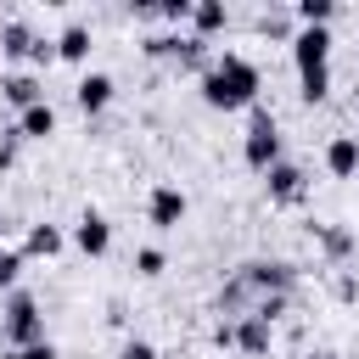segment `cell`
Instances as JSON below:
<instances>
[{
    "label": "cell",
    "instance_id": "8fae6325",
    "mask_svg": "<svg viewBox=\"0 0 359 359\" xmlns=\"http://www.w3.org/2000/svg\"><path fill=\"white\" fill-rule=\"evenodd\" d=\"M0 101L22 112V107H34V101H45V84H39L34 73H6V79H0Z\"/></svg>",
    "mask_w": 359,
    "mask_h": 359
},
{
    "label": "cell",
    "instance_id": "52a82bcc",
    "mask_svg": "<svg viewBox=\"0 0 359 359\" xmlns=\"http://www.w3.org/2000/svg\"><path fill=\"white\" fill-rule=\"evenodd\" d=\"M73 241H79V252H84V258H101V252L112 247V224H107L95 208H84V213H79V224H73Z\"/></svg>",
    "mask_w": 359,
    "mask_h": 359
},
{
    "label": "cell",
    "instance_id": "83f0119b",
    "mask_svg": "<svg viewBox=\"0 0 359 359\" xmlns=\"http://www.w3.org/2000/svg\"><path fill=\"white\" fill-rule=\"evenodd\" d=\"M0 247H6V224H0Z\"/></svg>",
    "mask_w": 359,
    "mask_h": 359
},
{
    "label": "cell",
    "instance_id": "3957f363",
    "mask_svg": "<svg viewBox=\"0 0 359 359\" xmlns=\"http://www.w3.org/2000/svg\"><path fill=\"white\" fill-rule=\"evenodd\" d=\"M292 62H297V79L331 73V28H297L292 34Z\"/></svg>",
    "mask_w": 359,
    "mask_h": 359
},
{
    "label": "cell",
    "instance_id": "7402d4cb",
    "mask_svg": "<svg viewBox=\"0 0 359 359\" xmlns=\"http://www.w3.org/2000/svg\"><path fill=\"white\" fill-rule=\"evenodd\" d=\"M0 359H56V348L50 342H34V348H6Z\"/></svg>",
    "mask_w": 359,
    "mask_h": 359
},
{
    "label": "cell",
    "instance_id": "8992f818",
    "mask_svg": "<svg viewBox=\"0 0 359 359\" xmlns=\"http://www.w3.org/2000/svg\"><path fill=\"white\" fill-rule=\"evenodd\" d=\"M185 213H191V196H185L180 185H151V196H146V219H151L157 230H180Z\"/></svg>",
    "mask_w": 359,
    "mask_h": 359
},
{
    "label": "cell",
    "instance_id": "ac0fdd59",
    "mask_svg": "<svg viewBox=\"0 0 359 359\" xmlns=\"http://www.w3.org/2000/svg\"><path fill=\"white\" fill-rule=\"evenodd\" d=\"M180 39H185V34H146L140 50H146V56H180Z\"/></svg>",
    "mask_w": 359,
    "mask_h": 359
},
{
    "label": "cell",
    "instance_id": "d6986e66",
    "mask_svg": "<svg viewBox=\"0 0 359 359\" xmlns=\"http://www.w3.org/2000/svg\"><path fill=\"white\" fill-rule=\"evenodd\" d=\"M135 269H140V275H146V280H157V275H163V269H168V258H163V252H157V247H140V252H135Z\"/></svg>",
    "mask_w": 359,
    "mask_h": 359
},
{
    "label": "cell",
    "instance_id": "603a6c76",
    "mask_svg": "<svg viewBox=\"0 0 359 359\" xmlns=\"http://www.w3.org/2000/svg\"><path fill=\"white\" fill-rule=\"evenodd\" d=\"M320 241H325V252H331V258H342V252L353 247V241H348V230H320Z\"/></svg>",
    "mask_w": 359,
    "mask_h": 359
},
{
    "label": "cell",
    "instance_id": "ba28073f",
    "mask_svg": "<svg viewBox=\"0 0 359 359\" xmlns=\"http://www.w3.org/2000/svg\"><path fill=\"white\" fill-rule=\"evenodd\" d=\"M112 90H118V84H112V73H84V79L73 84V101H79V112H90V118H95V112H107Z\"/></svg>",
    "mask_w": 359,
    "mask_h": 359
},
{
    "label": "cell",
    "instance_id": "30bf717a",
    "mask_svg": "<svg viewBox=\"0 0 359 359\" xmlns=\"http://www.w3.org/2000/svg\"><path fill=\"white\" fill-rule=\"evenodd\" d=\"M230 331H236V348H241V353H252V359H258V353H269V342H275V325H269V320H258V314H241Z\"/></svg>",
    "mask_w": 359,
    "mask_h": 359
},
{
    "label": "cell",
    "instance_id": "484cf974",
    "mask_svg": "<svg viewBox=\"0 0 359 359\" xmlns=\"http://www.w3.org/2000/svg\"><path fill=\"white\" fill-rule=\"evenodd\" d=\"M11 157H17V129L0 140V168H11Z\"/></svg>",
    "mask_w": 359,
    "mask_h": 359
},
{
    "label": "cell",
    "instance_id": "4316f807",
    "mask_svg": "<svg viewBox=\"0 0 359 359\" xmlns=\"http://www.w3.org/2000/svg\"><path fill=\"white\" fill-rule=\"evenodd\" d=\"M303 359H337V353H303Z\"/></svg>",
    "mask_w": 359,
    "mask_h": 359
},
{
    "label": "cell",
    "instance_id": "44dd1931",
    "mask_svg": "<svg viewBox=\"0 0 359 359\" xmlns=\"http://www.w3.org/2000/svg\"><path fill=\"white\" fill-rule=\"evenodd\" d=\"M264 34H275V39H292V22H286V11H264V22H258Z\"/></svg>",
    "mask_w": 359,
    "mask_h": 359
},
{
    "label": "cell",
    "instance_id": "e0dca14e",
    "mask_svg": "<svg viewBox=\"0 0 359 359\" xmlns=\"http://www.w3.org/2000/svg\"><path fill=\"white\" fill-rule=\"evenodd\" d=\"M180 62H185V67H202V73H208V39L185 34V39H180Z\"/></svg>",
    "mask_w": 359,
    "mask_h": 359
},
{
    "label": "cell",
    "instance_id": "277c9868",
    "mask_svg": "<svg viewBox=\"0 0 359 359\" xmlns=\"http://www.w3.org/2000/svg\"><path fill=\"white\" fill-rule=\"evenodd\" d=\"M6 337H11V348L45 342V320H39V303H34L28 292H17V297L6 303Z\"/></svg>",
    "mask_w": 359,
    "mask_h": 359
},
{
    "label": "cell",
    "instance_id": "d4e9b609",
    "mask_svg": "<svg viewBox=\"0 0 359 359\" xmlns=\"http://www.w3.org/2000/svg\"><path fill=\"white\" fill-rule=\"evenodd\" d=\"M191 6H196V0H168L157 17H168V22H191Z\"/></svg>",
    "mask_w": 359,
    "mask_h": 359
},
{
    "label": "cell",
    "instance_id": "6da1fadb",
    "mask_svg": "<svg viewBox=\"0 0 359 359\" xmlns=\"http://www.w3.org/2000/svg\"><path fill=\"white\" fill-rule=\"evenodd\" d=\"M258 90H264L258 67H252L247 56H236V50H224V56H219V62H208V73H202V101H208L213 112L258 107Z\"/></svg>",
    "mask_w": 359,
    "mask_h": 359
},
{
    "label": "cell",
    "instance_id": "5b68a950",
    "mask_svg": "<svg viewBox=\"0 0 359 359\" xmlns=\"http://www.w3.org/2000/svg\"><path fill=\"white\" fill-rule=\"evenodd\" d=\"M0 50H6L11 62H22V56H28V62H50V56H56V45H50V39H39L22 17L0 22Z\"/></svg>",
    "mask_w": 359,
    "mask_h": 359
},
{
    "label": "cell",
    "instance_id": "f1b7e54d",
    "mask_svg": "<svg viewBox=\"0 0 359 359\" xmlns=\"http://www.w3.org/2000/svg\"><path fill=\"white\" fill-rule=\"evenodd\" d=\"M353 146H359V135H353Z\"/></svg>",
    "mask_w": 359,
    "mask_h": 359
},
{
    "label": "cell",
    "instance_id": "7a4b0ae2",
    "mask_svg": "<svg viewBox=\"0 0 359 359\" xmlns=\"http://www.w3.org/2000/svg\"><path fill=\"white\" fill-rule=\"evenodd\" d=\"M241 163H247V168H258V174H269V168L280 163V123H275V112H269V107H252L247 135H241Z\"/></svg>",
    "mask_w": 359,
    "mask_h": 359
},
{
    "label": "cell",
    "instance_id": "5bb4252c",
    "mask_svg": "<svg viewBox=\"0 0 359 359\" xmlns=\"http://www.w3.org/2000/svg\"><path fill=\"white\" fill-rule=\"evenodd\" d=\"M62 252V230L56 224H28V241H22V258H56Z\"/></svg>",
    "mask_w": 359,
    "mask_h": 359
},
{
    "label": "cell",
    "instance_id": "4fadbf2b",
    "mask_svg": "<svg viewBox=\"0 0 359 359\" xmlns=\"http://www.w3.org/2000/svg\"><path fill=\"white\" fill-rule=\"evenodd\" d=\"M325 168H331L337 180H353V174H359V146H353V135H331V140H325Z\"/></svg>",
    "mask_w": 359,
    "mask_h": 359
},
{
    "label": "cell",
    "instance_id": "9a60e30c",
    "mask_svg": "<svg viewBox=\"0 0 359 359\" xmlns=\"http://www.w3.org/2000/svg\"><path fill=\"white\" fill-rule=\"evenodd\" d=\"M50 45H56V56H62V62H84V56H90V28H84V22H67Z\"/></svg>",
    "mask_w": 359,
    "mask_h": 359
},
{
    "label": "cell",
    "instance_id": "2e32d148",
    "mask_svg": "<svg viewBox=\"0 0 359 359\" xmlns=\"http://www.w3.org/2000/svg\"><path fill=\"white\" fill-rule=\"evenodd\" d=\"M224 22H230V11H224L219 0H196V6H191V28H196V39H208V34H219Z\"/></svg>",
    "mask_w": 359,
    "mask_h": 359
},
{
    "label": "cell",
    "instance_id": "cb8c5ba5",
    "mask_svg": "<svg viewBox=\"0 0 359 359\" xmlns=\"http://www.w3.org/2000/svg\"><path fill=\"white\" fill-rule=\"evenodd\" d=\"M118 359H157V348H151V342H140V337H129V342L118 348Z\"/></svg>",
    "mask_w": 359,
    "mask_h": 359
},
{
    "label": "cell",
    "instance_id": "7c38bea8",
    "mask_svg": "<svg viewBox=\"0 0 359 359\" xmlns=\"http://www.w3.org/2000/svg\"><path fill=\"white\" fill-rule=\"evenodd\" d=\"M303 191H309V180H303L297 163H275L269 168V202H297Z\"/></svg>",
    "mask_w": 359,
    "mask_h": 359
},
{
    "label": "cell",
    "instance_id": "9c48e42d",
    "mask_svg": "<svg viewBox=\"0 0 359 359\" xmlns=\"http://www.w3.org/2000/svg\"><path fill=\"white\" fill-rule=\"evenodd\" d=\"M56 135V107L50 101H34L17 112V140H50Z\"/></svg>",
    "mask_w": 359,
    "mask_h": 359
},
{
    "label": "cell",
    "instance_id": "ffe728a7",
    "mask_svg": "<svg viewBox=\"0 0 359 359\" xmlns=\"http://www.w3.org/2000/svg\"><path fill=\"white\" fill-rule=\"evenodd\" d=\"M17 275H22V252L0 247V286H17Z\"/></svg>",
    "mask_w": 359,
    "mask_h": 359
}]
</instances>
